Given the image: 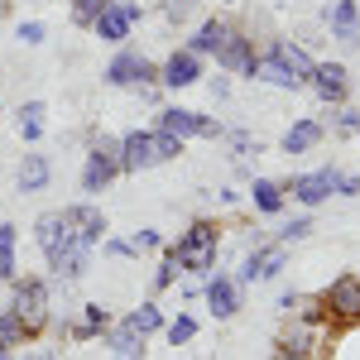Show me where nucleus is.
Wrapping results in <instances>:
<instances>
[{
  "label": "nucleus",
  "instance_id": "f257e3e1",
  "mask_svg": "<svg viewBox=\"0 0 360 360\" xmlns=\"http://www.w3.org/2000/svg\"><path fill=\"white\" fill-rule=\"evenodd\" d=\"M173 259L183 264V274H197V278H212V264H217V250H221V236H217V221H193L178 240H173Z\"/></svg>",
  "mask_w": 360,
  "mask_h": 360
},
{
  "label": "nucleus",
  "instance_id": "f03ea898",
  "mask_svg": "<svg viewBox=\"0 0 360 360\" xmlns=\"http://www.w3.org/2000/svg\"><path fill=\"white\" fill-rule=\"evenodd\" d=\"M115 178H120V139L96 135V139H91V149H86V164H82V193L86 197L106 193Z\"/></svg>",
  "mask_w": 360,
  "mask_h": 360
},
{
  "label": "nucleus",
  "instance_id": "7ed1b4c3",
  "mask_svg": "<svg viewBox=\"0 0 360 360\" xmlns=\"http://www.w3.org/2000/svg\"><path fill=\"white\" fill-rule=\"evenodd\" d=\"M10 312L25 322L29 332H39L44 322H49V278H10Z\"/></svg>",
  "mask_w": 360,
  "mask_h": 360
},
{
  "label": "nucleus",
  "instance_id": "20e7f679",
  "mask_svg": "<svg viewBox=\"0 0 360 360\" xmlns=\"http://www.w3.org/2000/svg\"><path fill=\"white\" fill-rule=\"evenodd\" d=\"M139 20H144V5H139V0H111V5L91 20V29H96L101 44H125Z\"/></svg>",
  "mask_w": 360,
  "mask_h": 360
},
{
  "label": "nucleus",
  "instance_id": "39448f33",
  "mask_svg": "<svg viewBox=\"0 0 360 360\" xmlns=\"http://www.w3.org/2000/svg\"><path fill=\"white\" fill-rule=\"evenodd\" d=\"M154 130H168V135H178V139H221V125H217L212 115L188 111V106H168V111H159Z\"/></svg>",
  "mask_w": 360,
  "mask_h": 360
},
{
  "label": "nucleus",
  "instance_id": "423d86ee",
  "mask_svg": "<svg viewBox=\"0 0 360 360\" xmlns=\"http://www.w3.org/2000/svg\"><path fill=\"white\" fill-rule=\"evenodd\" d=\"M101 77H106V86H139V91H144V86L159 82V68H154L149 58H139V53H130V49H120V53L106 63V72H101Z\"/></svg>",
  "mask_w": 360,
  "mask_h": 360
},
{
  "label": "nucleus",
  "instance_id": "0eeeda50",
  "mask_svg": "<svg viewBox=\"0 0 360 360\" xmlns=\"http://www.w3.org/2000/svg\"><path fill=\"white\" fill-rule=\"evenodd\" d=\"M34 245H39V255L53 264L63 250H72L77 240H72V226H68V212L58 207V212H44L39 221H34Z\"/></svg>",
  "mask_w": 360,
  "mask_h": 360
},
{
  "label": "nucleus",
  "instance_id": "6e6552de",
  "mask_svg": "<svg viewBox=\"0 0 360 360\" xmlns=\"http://www.w3.org/2000/svg\"><path fill=\"white\" fill-rule=\"evenodd\" d=\"M68 212V226H72V240L86 250H96L106 240V217L91 207V202H72V207H63Z\"/></svg>",
  "mask_w": 360,
  "mask_h": 360
},
{
  "label": "nucleus",
  "instance_id": "1a4fd4ad",
  "mask_svg": "<svg viewBox=\"0 0 360 360\" xmlns=\"http://www.w3.org/2000/svg\"><path fill=\"white\" fill-rule=\"evenodd\" d=\"M288 269V255H283V245H255L245 255V264H240V283H259V278H278Z\"/></svg>",
  "mask_w": 360,
  "mask_h": 360
},
{
  "label": "nucleus",
  "instance_id": "9d476101",
  "mask_svg": "<svg viewBox=\"0 0 360 360\" xmlns=\"http://www.w3.org/2000/svg\"><path fill=\"white\" fill-rule=\"evenodd\" d=\"M159 82L168 86V91H183V86L202 82V53H193V49H178V53L164 58V68H159Z\"/></svg>",
  "mask_w": 360,
  "mask_h": 360
},
{
  "label": "nucleus",
  "instance_id": "9b49d317",
  "mask_svg": "<svg viewBox=\"0 0 360 360\" xmlns=\"http://www.w3.org/2000/svg\"><path fill=\"white\" fill-rule=\"evenodd\" d=\"M322 307H327V317L336 322H360V278H336L332 288L322 293Z\"/></svg>",
  "mask_w": 360,
  "mask_h": 360
},
{
  "label": "nucleus",
  "instance_id": "f8f14e48",
  "mask_svg": "<svg viewBox=\"0 0 360 360\" xmlns=\"http://www.w3.org/2000/svg\"><path fill=\"white\" fill-rule=\"evenodd\" d=\"M336 178H341L336 168H317V173H298V178H293V183H288L283 193H293L298 202H303V207H317V202H327V197L336 193Z\"/></svg>",
  "mask_w": 360,
  "mask_h": 360
},
{
  "label": "nucleus",
  "instance_id": "ddd939ff",
  "mask_svg": "<svg viewBox=\"0 0 360 360\" xmlns=\"http://www.w3.org/2000/svg\"><path fill=\"white\" fill-rule=\"evenodd\" d=\"M202 293H207V307H212V317H217V322H226V317H236V312H240V278L212 274Z\"/></svg>",
  "mask_w": 360,
  "mask_h": 360
},
{
  "label": "nucleus",
  "instance_id": "4468645a",
  "mask_svg": "<svg viewBox=\"0 0 360 360\" xmlns=\"http://www.w3.org/2000/svg\"><path fill=\"white\" fill-rule=\"evenodd\" d=\"M154 135L149 130H125L120 135V173H144V168H154Z\"/></svg>",
  "mask_w": 360,
  "mask_h": 360
},
{
  "label": "nucleus",
  "instance_id": "2eb2a0df",
  "mask_svg": "<svg viewBox=\"0 0 360 360\" xmlns=\"http://www.w3.org/2000/svg\"><path fill=\"white\" fill-rule=\"evenodd\" d=\"M312 346H317V312H307V322L278 336V360H312Z\"/></svg>",
  "mask_w": 360,
  "mask_h": 360
},
{
  "label": "nucleus",
  "instance_id": "dca6fc26",
  "mask_svg": "<svg viewBox=\"0 0 360 360\" xmlns=\"http://www.w3.org/2000/svg\"><path fill=\"white\" fill-rule=\"evenodd\" d=\"M307 82H312V91H317L322 101H346V91H351L341 63H317V68L307 72Z\"/></svg>",
  "mask_w": 360,
  "mask_h": 360
},
{
  "label": "nucleus",
  "instance_id": "f3484780",
  "mask_svg": "<svg viewBox=\"0 0 360 360\" xmlns=\"http://www.w3.org/2000/svg\"><path fill=\"white\" fill-rule=\"evenodd\" d=\"M245 77H259V82H269V86H283V91H298V86H303V77H298V72H293L288 63H278L274 53L255 58V63H250V72H245Z\"/></svg>",
  "mask_w": 360,
  "mask_h": 360
},
{
  "label": "nucleus",
  "instance_id": "a211bd4d",
  "mask_svg": "<svg viewBox=\"0 0 360 360\" xmlns=\"http://www.w3.org/2000/svg\"><path fill=\"white\" fill-rule=\"evenodd\" d=\"M15 183H20V193H44V188L53 183V164H49V154H25V159H20V173H15Z\"/></svg>",
  "mask_w": 360,
  "mask_h": 360
},
{
  "label": "nucleus",
  "instance_id": "6ab92c4d",
  "mask_svg": "<svg viewBox=\"0 0 360 360\" xmlns=\"http://www.w3.org/2000/svg\"><path fill=\"white\" fill-rule=\"evenodd\" d=\"M217 63H221L226 72H250V63H255V49H250V39L240 29H231L226 34V44L217 49Z\"/></svg>",
  "mask_w": 360,
  "mask_h": 360
},
{
  "label": "nucleus",
  "instance_id": "aec40b11",
  "mask_svg": "<svg viewBox=\"0 0 360 360\" xmlns=\"http://www.w3.org/2000/svg\"><path fill=\"white\" fill-rule=\"evenodd\" d=\"M106 332H111V312H106L101 303H86L82 307V322H72V327H68L72 341H96V336H106Z\"/></svg>",
  "mask_w": 360,
  "mask_h": 360
},
{
  "label": "nucleus",
  "instance_id": "412c9836",
  "mask_svg": "<svg viewBox=\"0 0 360 360\" xmlns=\"http://www.w3.org/2000/svg\"><path fill=\"white\" fill-rule=\"evenodd\" d=\"M327 20H332V39H341V44H360V10H356V0H336Z\"/></svg>",
  "mask_w": 360,
  "mask_h": 360
},
{
  "label": "nucleus",
  "instance_id": "4be33fe9",
  "mask_svg": "<svg viewBox=\"0 0 360 360\" xmlns=\"http://www.w3.org/2000/svg\"><path fill=\"white\" fill-rule=\"evenodd\" d=\"M44 125H49V106H44V101H25V106L15 111V130H20L25 144H39V139H44Z\"/></svg>",
  "mask_w": 360,
  "mask_h": 360
},
{
  "label": "nucleus",
  "instance_id": "5701e85b",
  "mask_svg": "<svg viewBox=\"0 0 360 360\" xmlns=\"http://www.w3.org/2000/svg\"><path fill=\"white\" fill-rule=\"evenodd\" d=\"M278 144H283V154H307V149L322 144V125H317V120H293Z\"/></svg>",
  "mask_w": 360,
  "mask_h": 360
},
{
  "label": "nucleus",
  "instance_id": "b1692460",
  "mask_svg": "<svg viewBox=\"0 0 360 360\" xmlns=\"http://www.w3.org/2000/svg\"><path fill=\"white\" fill-rule=\"evenodd\" d=\"M226 34H231V25H226V20H202V25H197V34L188 39V49H193V53H212V58H217V49L226 44Z\"/></svg>",
  "mask_w": 360,
  "mask_h": 360
},
{
  "label": "nucleus",
  "instance_id": "393cba45",
  "mask_svg": "<svg viewBox=\"0 0 360 360\" xmlns=\"http://www.w3.org/2000/svg\"><path fill=\"white\" fill-rule=\"evenodd\" d=\"M15 245H20V226L0 221V283L20 278V259H15Z\"/></svg>",
  "mask_w": 360,
  "mask_h": 360
},
{
  "label": "nucleus",
  "instance_id": "a878e982",
  "mask_svg": "<svg viewBox=\"0 0 360 360\" xmlns=\"http://www.w3.org/2000/svg\"><path fill=\"white\" fill-rule=\"evenodd\" d=\"M86 264H91V250H86V245H72V250H63V255H58L49 269H53L58 278H82V274H86Z\"/></svg>",
  "mask_w": 360,
  "mask_h": 360
},
{
  "label": "nucleus",
  "instance_id": "bb28decb",
  "mask_svg": "<svg viewBox=\"0 0 360 360\" xmlns=\"http://www.w3.org/2000/svg\"><path fill=\"white\" fill-rule=\"evenodd\" d=\"M269 53H274L278 63H288V68H293V72H298L303 82H307V72L317 68V63L307 58V49H298V44H288V39H274V49H269Z\"/></svg>",
  "mask_w": 360,
  "mask_h": 360
},
{
  "label": "nucleus",
  "instance_id": "cd10ccee",
  "mask_svg": "<svg viewBox=\"0 0 360 360\" xmlns=\"http://www.w3.org/2000/svg\"><path fill=\"white\" fill-rule=\"evenodd\" d=\"M125 327L139 336H154V332H164V312H159V303H139L130 317H125Z\"/></svg>",
  "mask_w": 360,
  "mask_h": 360
},
{
  "label": "nucleus",
  "instance_id": "c85d7f7f",
  "mask_svg": "<svg viewBox=\"0 0 360 360\" xmlns=\"http://www.w3.org/2000/svg\"><path fill=\"white\" fill-rule=\"evenodd\" d=\"M250 197H255V207L259 212H283V183H274V178H255V188H250Z\"/></svg>",
  "mask_w": 360,
  "mask_h": 360
},
{
  "label": "nucleus",
  "instance_id": "c756f323",
  "mask_svg": "<svg viewBox=\"0 0 360 360\" xmlns=\"http://www.w3.org/2000/svg\"><path fill=\"white\" fill-rule=\"evenodd\" d=\"M106 346H111V356H144V336H139V332H130L125 322L106 332Z\"/></svg>",
  "mask_w": 360,
  "mask_h": 360
},
{
  "label": "nucleus",
  "instance_id": "7c9ffc66",
  "mask_svg": "<svg viewBox=\"0 0 360 360\" xmlns=\"http://www.w3.org/2000/svg\"><path fill=\"white\" fill-rule=\"evenodd\" d=\"M29 336H34V332H29L25 322H20V317L5 307V312H0V351H15V346H25Z\"/></svg>",
  "mask_w": 360,
  "mask_h": 360
},
{
  "label": "nucleus",
  "instance_id": "2f4dec72",
  "mask_svg": "<svg viewBox=\"0 0 360 360\" xmlns=\"http://www.w3.org/2000/svg\"><path fill=\"white\" fill-rule=\"evenodd\" d=\"M164 336H168V346H188V341L197 336V322L183 312V317H173V322L164 327Z\"/></svg>",
  "mask_w": 360,
  "mask_h": 360
},
{
  "label": "nucleus",
  "instance_id": "473e14b6",
  "mask_svg": "<svg viewBox=\"0 0 360 360\" xmlns=\"http://www.w3.org/2000/svg\"><path fill=\"white\" fill-rule=\"evenodd\" d=\"M149 135H154V159H159V164H168V159L183 154V139L178 135H168V130H149Z\"/></svg>",
  "mask_w": 360,
  "mask_h": 360
},
{
  "label": "nucleus",
  "instance_id": "72a5a7b5",
  "mask_svg": "<svg viewBox=\"0 0 360 360\" xmlns=\"http://www.w3.org/2000/svg\"><path fill=\"white\" fill-rule=\"evenodd\" d=\"M197 5H202V0H164V20L168 25H188L197 15Z\"/></svg>",
  "mask_w": 360,
  "mask_h": 360
},
{
  "label": "nucleus",
  "instance_id": "f704fd0d",
  "mask_svg": "<svg viewBox=\"0 0 360 360\" xmlns=\"http://www.w3.org/2000/svg\"><path fill=\"white\" fill-rule=\"evenodd\" d=\"M178 274H183V264L173 259V250H164V264H159V274H154V288H173Z\"/></svg>",
  "mask_w": 360,
  "mask_h": 360
},
{
  "label": "nucleus",
  "instance_id": "c9c22d12",
  "mask_svg": "<svg viewBox=\"0 0 360 360\" xmlns=\"http://www.w3.org/2000/svg\"><path fill=\"white\" fill-rule=\"evenodd\" d=\"M106 5H111V0H72V20H77V25H91Z\"/></svg>",
  "mask_w": 360,
  "mask_h": 360
},
{
  "label": "nucleus",
  "instance_id": "e433bc0d",
  "mask_svg": "<svg viewBox=\"0 0 360 360\" xmlns=\"http://www.w3.org/2000/svg\"><path fill=\"white\" fill-rule=\"evenodd\" d=\"M312 236V221L307 217H298V221H283V231H278V245H288V240H307Z\"/></svg>",
  "mask_w": 360,
  "mask_h": 360
},
{
  "label": "nucleus",
  "instance_id": "4c0bfd02",
  "mask_svg": "<svg viewBox=\"0 0 360 360\" xmlns=\"http://www.w3.org/2000/svg\"><path fill=\"white\" fill-rule=\"evenodd\" d=\"M20 39H25V44H44V39H49L44 20H25V25H20Z\"/></svg>",
  "mask_w": 360,
  "mask_h": 360
},
{
  "label": "nucleus",
  "instance_id": "58836bf2",
  "mask_svg": "<svg viewBox=\"0 0 360 360\" xmlns=\"http://www.w3.org/2000/svg\"><path fill=\"white\" fill-rule=\"evenodd\" d=\"M159 245H164V240H159V231H139L135 240H130V250H135V255H139V250H159Z\"/></svg>",
  "mask_w": 360,
  "mask_h": 360
},
{
  "label": "nucleus",
  "instance_id": "ea45409f",
  "mask_svg": "<svg viewBox=\"0 0 360 360\" xmlns=\"http://www.w3.org/2000/svg\"><path fill=\"white\" fill-rule=\"evenodd\" d=\"M336 193L341 197H360V178L356 173H341V178H336Z\"/></svg>",
  "mask_w": 360,
  "mask_h": 360
},
{
  "label": "nucleus",
  "instance_id": "a19ab883",
  "mask_svg": "<svg viewBox=\"0 0 360 360\" xmlns=\"http://www.w3.org/2000/svg\"><path fill=\"white\" fill-rule=\"evenodd\" d=\"M341 130H360V111H341Z\"/></svg>",
  "mask_w": 360,
  "mask_h": 360
},
{
  "label": "nucleus",
  "instance_id": "79ce46f5",
  "mask_svg": "<svg viewBox=\"0 0 360 360\" xmlns=\"http://www.w3.org/2000/svg\"><path fill=\"white\" fill-rule=\"evenodd\" d=\"M115 360H144V356H115Z\"/></svg>",
  "mask_w": 360,
  "mask_h": 360
},
{
  "label": "nucleus",
  "instance_id": "37998d69",
  "mask_svg": "<svg viewBox=\"0 0 360 360\" xmlns=\"http://www.w3.org/2000/svg\"><path fill=\"white\" fill-rule=\"evenodd\" d=\"M0 360H15V356H10V351H0Z\"/></svg>",
  "mask_w": 360,
  "mask_h": 360
},
{
  "label": "nucleus",
  "instance_id": "c03bdc74",
  "mask_svg": "<svg viewBox=\"0 0 360 360\" xmlns=\"http://www.w3.org/2000/svg\"><path fill=\"white\" fill-rule=\"evenodd\" d=\"M29 360H53V356H29Z\"/></svg>",
  "mask_w": 360,
  "mask_h": 360
},
{
  "label": "nucleus",
  "instance_id": "a18cd8bd",
  "mask_svg": "<svg viewBox=\"0 0 360 360\" xmlns=\"http://www.w3.org/2000/svg\"><path fill=\"white\" fill-rule=\"evenodd\" d=\"M0 10H5V0H0Z\"/></svg>",
  "mask_w": 360,
  "mask_h": 360
},
{
  "label": "nucleus",
  "instance_id": "49530a36",
  "mask_svg": "<svg viewBox=\"0 0 360 360\" xmlns=\"http://www.w3.org/2000/svg\"><path fill=\"white\" fill-rule=\"evenodd\" d=\"M356 278H360V274H356Z\"/></svg>",
  "mask_w": 360,
  "mask_h": 360
}]
</instances>
